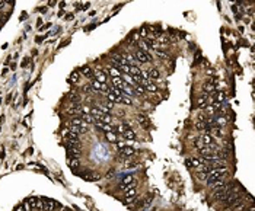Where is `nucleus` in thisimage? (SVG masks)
<instances>
[{"label":"nucleus","mask_w":255,"mask_h":211,"mask_svg":"<svg viewBox=\"0 0 255 211\" xmlns=\"http://www.w3.org/2000/svg\"><path fill=\"white\" fill-rule=\"evenodd\" d=\"M0 26H2V23H0Z\"/></svg>","instance_id":"4c0bfd02"},{"label":"nucleus","mask_w":255,"mask_h":211,"mask_svg":"<svg viewBox=\"0 0 255 211\" xmlns=\"http://www.w3.org/2000/svg\"><path fill=\"white\" fill-rule=\"evenodd\" d=\"M134 58H136V61H139V63H141V64L149 63L150 60H152L147 53H145V51H141V50H139L136 54H134Z\"/></svg>","instance_id":"f03ea898"},{"label":"nucleus","mask_w":255,"mask_h":211,"mask_svg":"<svg viewBox=\"0 0 255 211\" xmlns=\"http://www.w3.org/2000/svg\"><path fill=\"white\" fill-rule=\"evenodd\" d=\"M22 208H23V211H34L32 210V207H31L29 201H25V203L22 204Z\"/></svg>","instance_id":"bb28decb"},{"label":"nucleus","mask_w":255,"mask_h":211,"mask_svg":"<svg viewBox=\"0 0 255 211\" xmlns=\"http://www.w3.org/2000/svg\"><path fill=\"white\" fill-rule=\"evenodd\" d=\"M137 121H139V123H141V124L146 123V117H145V115H139V117H137Z\"/></svg>","instance_id":"2f4dec72"},{"label":"nucleus","mask_w":255,"mask_h":211,"mask_svg":"<svg viewBox=\"0 0 255 211\" xmlns=\"http://www.w3.org/2000/svg\"><path fill=\"white\" fill-rule=\"evenodd\" d=\"M120 156L124 157V159L133 157V156H134V148H133V147H128V146H125L124 148H121V150H120Z\"/></svg>","instance_id":"39448f33"},{"label":"nucleus","mask_w":255,"mask_h":211,"mask_svg":"<svg viewBox=\"0 0 255 211\" xmlns=\"http://www.w3.org/2000/svg\"><path fill=\"white\" fill-rule=\"evenodd\" d=\"M124 192H125V197H127V198H130V197H136L137 195L136 182H133V183H130L128 186H125V188H124Z\"/></svg>","instance_id":"20e7f679"},{"label":"nucleus","mask_w":255,"mask_h":211,"mask_svg":"<svg viewBox=\"0 0 255 211\" xmlns=\"http://www.w3.org/2000/svg\"><path fill=\"white\" fill-rule=\"evenodd\" d=\"M140 73H141V70L139 67H136V66H130V76H133V77H139L140 76Z\"/></svg>","instance_id":"2eb2a0df"},{"label":"nucleus","mask_w":255,"mask_h":211,"mask_svg":"<svg viewBox=\"0 0 255 211\" xmlns=\"http://www.w3.org/2000/svg\"><path fill=\"white\" fill-rule=\"evenodd\" d=\"M207 102H208V95L207 93H203V95H200L198 99H197V105L200 106V108H206Z\"/></svg>","instance_id":"423d86ee"},{"label":"nucleus","mask_w":255,"mask_h":211,"mask_svg":"<svg viewBox=\"0 0 255 211\" xmlns=\"http://www.w3.org/2000/svg\"><path fill=\"white\" fill-rule=\"evenodd\" d=\"M6 4H8V3H6V2H0V9H2V8H4Z\"/></svg>","instance_id":"f704fd0d"},{"label":"nucleus","mask_w":255,"mask_h":211,"mask_svg":"<svg viewBox=\"0 0 255 211\" xmlns=\"http://www.w3.org/2000/svg\"><path fill=\"white\" fill-rule=\"evenodd\" d=\"M147 73H149V79H159L161 77V73L157 68H150V70H147Z\"/></svg>","instance_id":"dca6fc26"},{"label":"nucleus","mask_w":255,"mask_h":211,"mask_svg":"<svg viewBox=\"0 0 255 211\" xmlns=\"http://www.w3.org/2000/svg\"><path fill=\"white\" fill-rule=\"evenodd\" d=\"M125 146H127V143H125V141H117V147H118L120 150H121V148H124Z\"/></svg>","instance_id":"7c9ffc66"},{"label":"nucleus","mask_w":255,"mask_h":211,"mask_svg":"<svg viewBox=\"0 0 255 211\" xmlns=\"http://www.w3.org/2000/svg\"><path fill=\"white\" fill-rule=\"evenodd\" d=\"M226 173H227V168H220V169H213L210 172L207 173V181L206 183L210 185L212 182L214 181H220V179H225Z\"/></svg>","instance_id":"f257e3e1"},{"label":"nucleus","mask_w":255,"mask_h":211,"mask_svg":"<svg viewBox=\"0 0 255 211\" xmlns=\"http://www.w3.org/2000/svg\"><path fill=\"white\" fill-rule=\"evenodd\" d=\"M136 204V197H130V198H127V205H134Z\"/></svg>","instance_id":"c756f323"},{"label":"nucleus","mask_w":255,"mask_h":211,"mask_svg":"<svg viewBox=\"0 0 255 211\" xmlns=\"http://www.w3.org/2000/svg\"><path fill=\"white\" fill-rule=\"evenodd\" d=\"M203 89H204V93H213L214 92V83H212V82H207V83H204V86H203Z\"/></svg>","instance_id":"9b49d317"},{"label":"nucleus","mask_w":255,"mask_h":211,"mask_svg":"<svg viewBox=\"0 0 255 211\" xmlns=\"http://www.w3.org/2000/svg\"><path fill=\"white\" fill-rule=\"evenodd\" d=\"M83 89H85V92H92V90H94V89H92V86H90V83L89 84H85V88H83Z\"/></svg>","instance_id":"473e14b6"},{"label":"nucleus","mask_w":255,"mask_h":211,"mask_svg":"<svg viewBox=\"0 0 255 211\" xmlns=\"http://www.w3.org/2000/svg\"><path fill=\"white\" fill-rule=\"evenodd\" d=\"M69 166L72 169H76L77 166H79V159H77V157H72V159L69 160Z\"/></svg>","instance_id":"5701e85b"},{"label":"nucleus","mask_w":255,"mask_h":211,"mask_svg":"<svg viewBox=\"0 0 255 211\" xmlns=\"http://www.w3.org/2000/svg\"><path fill=\"white\" fill-rule=\"evenodd\" d=\"M139 47H140V50H141V51H145V53H147V51H149L150 48H152L150 42H149V41H145V39L139 42Z\"/></svg>","instance_id":"ddd939ff"},{"label":"nucleus","mask_w":255,"mask_h":211,"mask_svg":"<svg viewBox=\"0 0 255 211\" xmlns=\"http://www.w3.org/2000/svg\"><path fill=\"white\" fill-rule=\"evenodd\" d=\"M225 101H226L225 92H219V93H217V96H216V102H217V103H222V102H225Z\"/></svg>","instance_id":"393cba45"},{"label":"nucleus","mask_w":255,"mask_h":211,"mask_svg":"<svg viewBox=\"0 0 255 211\" xmlns=\"http://www.w3.org/2000/svg\"><path fill=\"white\" fill-rule=\"evenodd\" d=\"M133 176H124L123 181H121V186H128L130 183H133Z\"/></svg>","instance_id":"4be33fe9"},{"label":"nucleus","mask_w":255,"mask_h":211,"mask_svg":"<svg viewBox=\"0 0 255 211\" xmlns=\"http://www.w3.org/2000/svg\"><path fill=\"white\" fill-rule=\"evenodd\" d=\"M124 86H125V83H124V80L121 77H114V79H112V88H117L121 90Z\"/></svg>","instance_id":"0eeeda50"},{"label":"nucleus","mask_w":255,"mask_h":211,"mask_svg":"<svg viewBox=\"0 0 255 211\" xmlns=\"http://www.w3.org/2000/svg\"><path fill=\"white\" fill-rule=\"evenodd\" d=\"M134 93L143 95V93H145V88H143V84H139V83H137L136 86H134Z\"/></svg>","instance_id":"a878e982"},{"label":"nucleus","mask_w":255,"mask_h":211,"mask_svg":"<svg viewBox=\"0 0 255 211\" xmlns=\"http://www.w3.org/2000/svg\"><path fill=\"white\" fill-rule=\"evenodd\" d=\"M15 211H23V208H22V205H19V207H16V210Z\"/></svg>","instance_id":"c9c22d12"},{"label":"nucleus","mask_w":255,"mask_h":211,"mask_svg":"<svg viewBox=\"0 0 255 211\" xmlns=\"http://www.w3.org/2000/svg\"><path fill=\"white\" fill-rule=\"evenodd\" d=\"M69 80H70V83H77V80H79V72H73L70 74V77H69Z\"/></svg>","instance_id":"b1692460"},{"label":"nucleus","mask_w":255,"mask_h":211,"mask_svg":"<svg viewBox=\"0 0 255 211\" xmlns=\"http://www.w3.org/2000/svg\"><path fill=\"white\" fill-rule=\"evenodd\" d=\"M57 207H60V204H57L55 201L48 198H43V211H53Z\"/></svg>","instance_id":"7ed1b4c3"},{"label":"nucleus","mask_w":255,"mask_h":211,"mask_svg":"<svg viewBox=\"0 0 255 211\" xmlns=\"http://www.w3.org/2000/svg\"><path fill=\"white\" fill-rule=\"evenodd\" d=\"M110 74H111L112 79H114V77H121V72H120L117 67H111L110 68Z\"/></svg>","instance_id":"412c9836"},{"label":"nucleus","mask_w":255,"mask_h":211,"mask_svg":"<svg viewBox=\"0 0 255 211\" xmlns=\"http://www.w3.org/2000/svg\"><path fill=\"white\" fill-rule=\"evenodd\" d=\"M197 178H198V181H203V182H206V181H207V173H206V172H200V173H198V176H197Z\"/></svg>","instance_id":"cd10ccee"},{"label":"nucleus","mask_w":255,"mask_h":211,"mask_svg":"<svg viewBox=\"0 0 255 211\" xmlns=\"http://www.w3.org/2000/svg\"><path fill=\"white\" fill-rule=\"evenodd\" d=\"M121 102H123V103H125V105H130V103H131V99H130L128 96H124V95H123V98H121Z\"/></svg>","instance_id":"c85d7f7f"},{"label":"nucleus","mask_w":255,"mask_h":211,"mask_svg":"<svg viewBox=\"0 0 255 211\" xmlns=\"http://www.w3.org/2000/svg\"><path fill=\"white\" fill-rule=\"evenodd\" d=\"M82 119H83V121H85L86 124H94V125H95V123L98 121V119L95 118V117H92V115H90V114L82 115Z\"/></svg>","instance_id":"9d476101"},{"label":"nucleus","mask_w":255,"mask_h":211,"mask_svg":"<svg viewBox=\"0 0 255 211\" xmlns=\"http://www.w3.org/2000/svg\"><path fill=\"white\" fill-rule=\"evenodd\" d=\"M106 98L111 103H120L121 102V98L123 96H115V95H111V93H106Z\"/></svg>","instance_id":"f3484780"},{"label":"nucleus","mask_w":255,"mask_h":211,"mask_svg":"<svg viewBox=\"0 0 255 211\" xmlns=\"http://www.w3.org/2000/svg\"><path fill=\"white\" fill-rule=\"evenodd\" d=\"M82 74L86 77H92L94 76V72H92V68H90L89 66H83V67H82Z\"/></svg>","instance_id":"a211bd4d"},{"label":"nucleus","mask_w":255,"mask_h":211,"mask_svg":"<svg viewBox=\"0 0 255 211\" xmlns=\"http://www.w3.org/2000/svg\"><path fill=\"white\" fill-rule=\"evenodd\" d=\"M61 211H72V210H70V208H66V207H63V208H61Z\"/></svg>","instance_id":"e433bc0d"},{"label":"nucleus","mask_w":255,"mask_h":211,"mask_svg":"<svg viewBox=\"0 0 255 211\" xmlns=\"http://www.w3.org/2000/svg\"><path fill=\"white\" fill-rule=\"evenodd\" d=\"M95 76H96L95 80H98L99 83H106V73H104L102 70H96V72H95Z\"/></svg>","instance_id":"6e6552de"},{"label":"nucleus","mask_w":255,"mask_h":211,"mask_svg":"<svg viewBox=\"0 0 255 211\" xmlns=\"http://www.w3.org/2000/svg\"><path fill=\"white\" fill-rule=\"evenodd\" d=\"M143 88H145V90H149V92H156L157 88H156V84L153 83L152 80H147V82H143Z\"/></svg>","instance_id":"1a4fd4ad"},{"label":"nucleus","mask_w":255,"mask_h":211,"mask_svg":"<svg viewBox=\"0 0 255 211\" xmlns=\"http://www.w3.org/2000/svg\"><path fill=\"white\" fill-rule=\"evenodd\" d=\"M123 135H124V138L125 140H128V141H131L134 137H136V134H134V131L133 130H130V128H127V130L124 131L123 133Z\"/></svg>","instance_id":"4468645a"},{"label":"nucleus","mask_w":255,"mask_h":211,"mask_svg":"<svg viewBox=\"0 0 255 211\" xmlns=\"http://www.w3.org/2000/svg\"><path fill=\"white\" fill-rule=\"evenodd\" d=\"M67 153H69V156L70 157H77L79 156V148L77 147H67Z\"/></svg>","instance_id":"6ab92c4d"},{"label":"nucleus","mask_w":255,"mask_h":211,"mask_svg":"<svg viewBox=\"0 0 255 211\" xmlns=\"http://www.w3.org/2000/svg\"><path fill=\"white\" fill-rule=\"evenodd\" d=\"M106 140H108V141H111V143H115V144H117V141H118L117 134H114L112 131H111V133H106Z\"/></svg>","instance_id":"aec40b11"},{"label":"nucleus","mask_w":255,"mask_h":211,"mask_svg":"<svg viewBox=\"0 0 255 211\" xmlns=\"http://www.w3.org/2000/svg\"><path fill=\"white\" fill-rule=\"evenodd\" d=\"M69 98H70V99H72V101H77V96H76V93H72V95H70V96H69Z\"/></svg>","instance_id":"72a5a7b5"},{"label":"nucleus","mask_w":255,"mask_h":211,"mask_svg":"<svg viewBox=\"0 0 255 211\" xmlns=\"http://www.w3.org/2000/svg\"><path fill=\"white\" fill-rule=\"evenodd\" d=\"M201 143H203L204 146H212V144H214L213 143V137L210 134H204L203 138H201Z\"/></svg>","instance_id":"f8f14e48"}]
</instances>
